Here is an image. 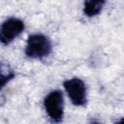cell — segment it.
Here are the masks:
<instances>
[{"label":"cell","mask_w":124,"mask_h":124,"mask_svg":"<svg viewBox=\"0 0 124 124\" xmlns=\"http://www.w3.org/2000/svg\"><path fill=\"white\" fill-rule=\"evenodd\" d=\"M89 124H103L101 121H99V120H97V119H93V120H91L90 122H89Z\"/></svg>","instance_id":"52a82bcc"},{"label":"cell","mask_w":124,"mask_h":124,"mask_svg":"<svg viewBox=\"0 0 124 124\" xmlns=\"http://www.w3.org/2000/svg\"><path fill=\"white\" fill-rule=\"evenodd\" d=\"M24 30V23L16 17H10L0 25V43L9 45Z\"/></svg>","instance_id":"277c9868"},{"label":"cell","mask_w":124,"mask_h":124,"mask_svg":"<svg viewBox=\"0 0 124 124\" xmlns=\"http://www.w3.org/2000/svg\"><path fill=\"white\" fill-rule=\"evenodd\" d=\"M52 44L48 37L43 34H32L27 39L25 54L29 58L42 59L50 54Z\"/></svg>","instance_id":"6da1fadb"},{"label":"cell","mask_w":124,"mask_h":124,"mask_svg":"<svg viewBox=\"0 0 124 124\" xmlns=\"http://www.w3.org/2000/svg\"><path fill=\"white\" fill-rule=\"evenodd\" d=\"M15 78V73L9 67L0 64V90Z\"/></svg>","instance_id":"8992f818"},{"label":"cell","mask_w":124,"mask_h":124,"mask_svg":"<svg viewBox=\"0 0 124 124\" xmlns=\"http://www.w3.org/2000/svg\"><path fill=\"white\" fill-rule=\"evenodd\" d=\"M104 5H105V1L104 0L85 1L84 5H83V13L85 14V16H87L89 17L95 16L98 14H100V12L102 11Z\"/></svg>","instance_id":"5b68a950"},{"label":"cell","mask_w":124,"mask_h":124,"mask_svg":"<svg viewBox=\"0 0 124 124\" xmlns=\"http://www.w3.org/2000/svg\"><path fill=\"white\" fill-rule=\"evenodd\" d=\"M44 107L52 123H60L63 120L64 100L63 94L60 90L49 92L44 100Z\"/></svg>","instance_id":"7a4b0ae2"},{"label":"cell","mask_w":124,"mask_h":124,"mask_svg":"<svg viewBox=\"0 0 124 124\" xmlns=\"http://www.w3.org/2000/svg\"><path fill=\"white\" fill-rule=\"evenodd\" d=\"M63 86L71 100V102L77 106H84L87 102L86 98V86L85 83L78 78H73L63 82Z\"/></svg>","instance_id":"3957f363"}]
</instances>
